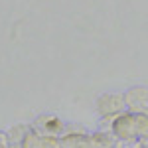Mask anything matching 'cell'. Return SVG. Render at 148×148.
I'll return each instance as SVG.
<instances>
[{
  "label": "cell",
  "instance_id": "5b68a950",
  "mask_svg": "<svg viewBox=\"0 0 148 148\" xmlns=\"http://www.w3.org/2000/svg\"><path fill=\"white\" fill-rule=\"evenodd\" d=\"M0 148H12L10 140H8V134L6 132H0Z\"/></svg>",
  "mask_w": 148,
  "mask_h": 148
},
{
  "label": "cell",
  "instance_id": "277c9868",
  "mask_svg": "<svg viewBox=\"0 0 148 148\" xmlns=\"http://www.w3.org/2000/svg\"><path fill=\"white\" fill-rule=\"evenodd\" d=\"M22 148H63V146H61V138L47 136V134H40L36 130H30L28 136L24 138Z\"/></svg>",
  "mask_w": 148,
  "mask_h": 148
},
{
  "label": "cell",
  "instance_id": "6da1fadb",
  "mask_svg": "<svg viewBox=\"0 0 148 148\" xmlns=\"http://www.w3.org/2000/svg\"><path fill=\"white\" fill-rule=\"evenodd\" d=\"M97 113L101 116H109L114 119L126 109V101H125V93H105L97 99Z\"/></svg>",
  "mask_w": 148,
  "mask_h": 148
},
{
  "label": "cell",
  "instance_id": "3957f363",
  "mask_svg": "<svg viewBox=\"0 0 148 148\" xmlns=\"http://www.w3.org/2000/svg\"><path fill=\"white\" fill-rule=\"evenodd\" d=\"M125 101L128 113H146L148 111V89L146 87H132L125 93Z\"/></svg>",
  "mask_w": 148,
  "mask_h": 148
},
{
  "label": "cell",
  "instance_id": "7a4b0ae2",
  "mask_svg": "<svg viewBox=\"0 0 148 148\" xmlns=\"http://www.w3.org/2000/svg\"><path fill=\"white\" fill-rule=\"evenodd\" d=\"M32 130L40 132V134H47V136L63 138L67 134V123H63L56 114H42L32 125Z\"/></svg>",
  "mask_w": 148,
  "mask_h": 148
}]
</instances>
